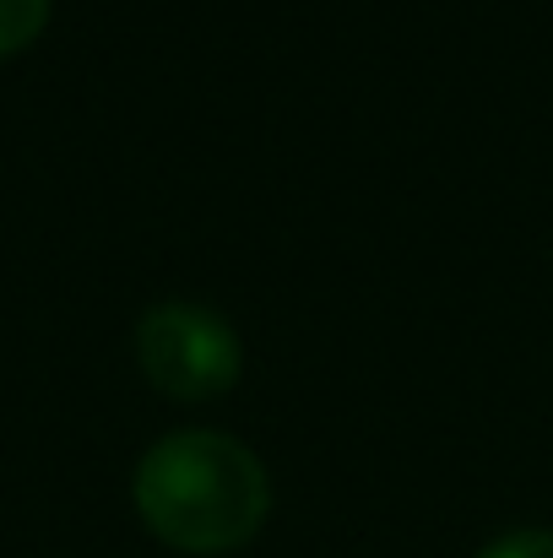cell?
Here are the masks:
<instances>
[{
	"label": "cell",
	"mask_w": 553,
	"mask_h": 558,
	"mask_svg": "<svg viewBox=\"0 0 553 558\" xmlns=\"http://www.w3.org/2000/svg\"><path fill=\"white\" fill-rule=\"evenodd\" d=\"M136 510L147 532L180 554H233L266 526L272 477L233 434L184 428L142 456Z\"/></svg>",
	"instance_id": "obj_1"
},
{
	"label": "cell",
	"mask_w": 553,
	"mask_h": 558,
	"mask_svg": "<svg viewBox=\"0 0 553 558\" xmlns=\"http://www.w3.org/2000/svg\"><path fill=\"white\" fill-rule=\"evenodd\" d=\"M49 22V0H0V60L27 49Z\"/></svg>",
	"instance_id": "obj_3"
},
{
	"label": "cell",
	"mask_w": 553,
	"mask_h": 558,
	"mask_svg": "<svg viewBox=\"0 0 553 558\" xmlns=\"http://www.w3.org/2000/svg\"><path fill=\"white\" fill-rule=\"evenodd\" d=\"M478 558H553V532L549 526H521V532H505L494 537Z\"/></svg>",
	"instance_id": "obj_4"
},
{
	"label": "cell",
	"mask_w": 553,
	"mask_h": 558,
	"mask_svg": "<svg viewBox=\"0 0 553 558\" xmlns=\"http://www.w3.org/2000/svg\"><path fill=\"white\" fill-rule=\"evenodd\" d=\"M136 359L147 379L175 396V401H212L223 396L239 369H244V348H239V331L206 310V304H153L136 326Z\"/></svg>",
	"instance_id": "obj_2"
}]
</instances>
